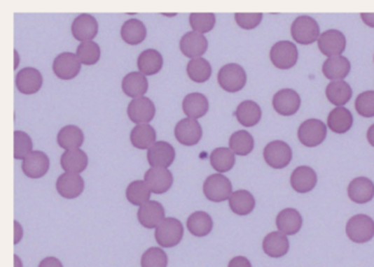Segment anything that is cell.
<instances>
[{"label":"cell","mask_w":374,"mask_h":267,"mask_svg":"<svg viewBox=\"0 0 374 267\" xmlns=\"http://www.w3.org/2000/svg\"><path fill=\"white\" fill-rule=\"evenodd\" d=\"M183 224L174 217H166L162 224L155 229V240L162 249L177 247L183 239Z\"/></svg>","instance_id":"cell-1"},{"label":"cell","mask_w":374,"mask_h":267,"mask_svg":"<svg viewBox=\"0 0 374 267\" xmlns=\"http://www.w3.org/2000/svg\"><path fill=\"white\" fill-rule=\"evenodd\" d=\"M321 28L311 15H298L291 24V36L296 43L301 45H311L319 41Z\"/></svg>","instance_id":"cell-2"},{"label":"cell","mask_w":374,"mask_h":267,"mask_svg":"<svg viewBox=\"0 0 374 267\" xmlns=\"http://www.w3.org/2000/svg\"><path fill=\"white\" fill-rule=\"evenodd\" d=\"M218 82L228 94H237L245 88L247 73L240 64H226L219 71Z\"/></svg>","instance_id":"cell-3"},{"label":"cell","mask_w":374,"mask_h":267,"mask_svg":"<svg viewBox=\"0 0 374 267\" xmlns=\"http://www.w3.org/2000/svg\"><path fill=\"white\" fill-rule=\"evenodd\" d=\"M203 194L207 201L213 203H223L228 201L232 195L233 185L224 174H211L205 179L202 187Z\"/></svg>","instance_id":"cell-4"},{"label":"cell","mask_w":374,"mask_h":267,"mask_svg":"<svg viewBox=\"0 0 374 267\" xmlns=\"http://www.w3.org/2000/svg\"><path fill=\"white\" fill-rule=\"evenodd\" d=\"M346 235L358 245L371 241L374 238V220L368 215H354L347 222Z\"/></svg>","instance_id":"cell-5"},{"label":"cell","mask_w":374,"mask_h":267,"mask_svg":"<svg viewBox=\"0 0 374 267\" xmlns=\"http://www.w3.org/2000/svg\"><path fill=\"white\" fill-rule=\"evenodd\" d=\"M271 63L276 68L288 71L293 68L298 61V50L291 41H278L273 44L269 53Z\"/></svg>","instance_id":"cell-6"},{"label":"cell","mask_w":374,"mask_h":267,"mask_svg":"<svg viewBox=\"0 0 374 267\" xmlns=\"http://www.w3.org/2000/svg\"><path fill=\"white\" fill-rule=\"evenodd\" d=\"M326 124L319 119L305 120L298 127V138L303 146L314 148L323 144L327 137Z\"/></svg>","instance_id":"cell-7"},{"label":"cell","mask_w":374,"mask_h":267,"mask_svg":"<svg viewBox=\"0 0 374 267\" xmlns=\"http://www.w3.org/2000/svg\"><path fill=\"white\" fill-rule=\"evenodd\" d=\"M292 148L284 140H272L263 148V159L270 168L284 169L292 161Z\"/></svg>","instance_id":"cell-8"},{"label":"cell","mask_w":374,"mask_h":267,"mask_svg":"<svg viewBox=\"0 0 374 267\" xmlns=\"http://www.w3.org/2000/svg\"><path fill=\"white\" fill-rule=\"evenodd\" d=\"M174 137L182 146L193 147L200 143L203 136L202 127L198 120H180L174 129Z\"/></svg>","instance_id":"cell-9"},{"label":"cell","mask_w":374,"mask_h":267,"mask_svg":"<svg viewBox=\"0 0 374 267\" xmlns=\"http://www.w3.org/2000/svg\"><path fill=\"white\" fill-rule=\"evenodd\" d=\"M317 46L319 52L327 58L340 56L346 51L347 38L342 31L331 29L321 33Z\"/></svg>","instance_id":"cell-10"},{"label":"cell","mask_w":374,"mask_h":267,"mask_svg":"<svg viewBox=\"0 0 374 267\" xmlns=\"http://www.w3.org/2000/svg\"><path fill=\"white\" fill-rule=\"evenodd\" d=\"M301 96L293 89L284 88L277 91L272 98L273 110L281 116H293L301 108Z\"/></svg>","instance_id":"cell-11"},{"label":"cell","mask_w":374,"mask_h":267,"mask_svg":"<svg viewBox=\"0 0 374 267\" xmlns=\"http://www.w3.org/2000/svg\"><path fill=\"white\" fill-rule=\"evenodd\" d=\"M51 161L48 154L41 150H33L26 159L22 160L21 170L29 179L38 180L46 177Z\"/></svg>","instance_id":"cell-12"},{"label":"cell","mask_w":374,"mask_h":267,"mask_svg":"<svg viewBox=\"0 0 374 267\" xmlns=\"http://www.w3.org/2000/svg\"><path fill=\"white\" fill-rule=\"evenodd\" d=\"M130 121L137 124H149L156 115V106L147 96L132 99L127 108Z\"/></svg>","instance_id":"cell-13"},{"label":"cell","mask_w":374,"mask_h":267,"mask_svg":"<svg viewBox=\"0 0 374 267\" xmlns=\"http://www.w3.org/2000/svg\"><path fill=\"white\" fill-rule=\"evenodd\" d=\"M53 73L62 80H71L76 78L81 71V63L76 54L64 52L58 54L53 62Z\"/></svg>","instance_id":"cell-14"},{"label":"cell","mask_w":374,"mask_h":267,"mask_svg":"<svg viewBox=\"0 0 374 267\" xmlns=\"http://www.w3.org/2000/svg\"><path fill=\"white\" fill-rule=\"evenodd\" d=\"M56 191L65 199H75L84 193L85 181L81 174L64 172L56 180Z\"/></svg>","instance_id":"cell-15"},{"label":"cell","mask_w":374,"mask_h":267,"mask_svg":"<svg viewBox=\"0 0 374 267\" xmlns=\"http://www.w3.org/2000/svg\"><path fill=\"white\" fill-rule=\"evenodd\" d=\"M147 162L151 168H168L176 159V150L167 141H156L147 150Z\"/></svg>","instance_id":"cell-16"},{"label":"cell","mask_w":374,"mask_h":267,"mask_svg":"<svg viewBox=\"0 0 374 267\" xmlns=\"http://www.w3.org/2000/svg\"><path fill=\"white\" fill-rule=\"evenodd\" d=\"M144 181L153 194L167 193L174 185V174L168 168H149L145 172Z\"/></svg>","instance_id":"cell-17"},{"label":"cell","mask_w":374,"mask_h":267,"mask_svg":"<svg viewBox=\"0 0 374 267\" xmlns=\"http://www.w3.org/2000/svg\"><path fill=\"white\" fill-rule=\"evenodd\" d=\"M99 24L94 15L88 13L77 15L71 23V34L81 43L90 42L98 36Z\"/></svg>","instance_id":"cell-18"},{"label":"cell","mask_w":374,"mask_h":267,"mask_svg":"<svg viewBox=\"0 0 374 267\" xmlns=\"http://www.w3.org/2000/svg\"><path fill=\"white\" fill-rule=\"evenodd\" d=\"M15 83L19 92L30 96L38 94L41 90L43 86V76L34 67H26L15 75Z\"/></svg>","instance_id":"cell-19"},{"label":"cell","mask_w":374,"mask_h":267,"mask_svg":"<svg viewBox=\"0 0 374 267\" xmlns=\"http://www.w3.org/2000/svg\"><path fill=\"white\" fill-rule=\"evenodd\" d=\"M166 218V212L162 203L149 201L137 210V220L142 227L146 229H156Z\"/></svg>","instance_id":"cell-20"},{"label":"cell","mask_w":374,"mask_h":267,"mask_svg":"<svg viewBox=\"0 0 374 267\" xmlns=\"http://www.w3.org/2000/svg\"><path fill=\"white\" fill-rule=\"evenodd\" d=\"M207 48H209L207 38L203 34L195 31L186 33L180 38V51L190 59L202 57L207 53Z\"/></svg>","instance_id":"cell-21"},{"label":"cell","mask_w":374,"mask_h":267,"mask_svg":"<svg viewBox=\"0 0 374 267\" xmlns=\"http://www.w3.org/2000/svg\"><path fill=\"white\" fill-rule=\"evenodd\" d=\"M317 180H319L317 173L313 168L309 166H300L291 174L290 185L296 193L306 194L315 189Z\"/></svg>","instance_id":"cell-22"},{"label":"cell","mask_w":374,"mask_h":267,"mask_svg":"<svg viewBox=\"0 0 374 267\" xmlns=\"http://www.w3.org/2000/svg\"><path fill=\"white\" fill-rule=\"evenodd\" d=\"M347 194L356 204H367L374 199V183L369 178H356L349 183Z\"/></svg>","instance_id":"cell-23"},{"label":"cell","mask_w":374,"mask_h":267,"mask_svg":"<svg viewBox=\"0 0 374 267\" xmlns=\"http://www.w3.org/2000/svg\"><path fill=\"white\" fill-rule=\"evenodd\" d=\"M278 231L286 236H294L303 227V217L298 210L288 207L279 212L276 218Z\"/></svg>","instance_id":"cell-24"},{"label":"cell","mask_w":374,"mask_h":267,"mask_svg":"<svg viewBox=\"0 0 374 267\" xmlns=\"http://www.w3.org/2000/svg\"><path fill=\"white\" fill-rule=\"evenodd\" d=\"M352 71V63L346 56L326 58L321 66V73L328 80H345Z\"/></svg>","instance_id":"cell-25"},{"label":"cell","mask_w":374,"mask_h":267,"mask_svg":"<svg viewBox=\"0 0 374 267\" xmlns=\"http://www.w3.org/2000/svg\"><path fill=\"white\" fill-rule=\"evenodd\" d=\"M290 250L288 236L280 231H272L263 238V251L271 259H281L286 257Z\"/></svg>","instance_id":"cell-26"},{"label":"cell","mask_w":374,"mask_h":267,"mask_svg":"<svg viewBox=\"0 0 374 267\" xmlns=\"http://www.w3.org/2000/svg\"><path fill=\"white\" fill-rule=\"evenodd\" d=\"M354 127V115L345 106H336L327 116V127L333 133L344 135Z\"/></svg>","instance_id":"cell-27"},{"label":"cell","mask_w":374,"mask_h":267,"mask_svg":"<svg viewBox=\"0 0 374 267\" xmlns=\"http://www.w3.org/2000/svg\"><path fill=\"white\" fill-rule=\"evenodd\" d=\"M234 115L242 127H254L261 121L263 111L257 102L253 100H245L238 104Z\"/></svg>","instance_id":"cell-28"},{"label":"cell","mask_w":374,"mask_h":267,"mask_svg":"<svg viewBox=\"0 0 374 267\" xmlns=\"http://www.w3.org/2000/svg\"><path fill=\"white\" fill-rule=\"evenodd\" d=\"M209 108V100L200 92L187 94L182 101V111L189 119H201L207 113Z\"/></svg>","instance_id":"cell-29"},{"label":"cell","mask_w":374,"mask_h":267,"mask_svg":"<svg viewBox=\"0 0 374 267\" xmlns=\"http://www.w3.org/2000/svg\"><path fill=\"white\" fill-rule=\"evenodd\" d=\"M147 90H148L147 77L139 71H132L127 73L122 80V91L129 98H142L145 96Z\"/></svg>","instance_id":"cell-30"},{"label":"cell","mask_w":374,"mask_h":267,"mask_svg":"<svg viewBox=\"0 0 374 267\" xmlns=\"http://www.w3.org/2000/svg\"><path fill=\"white\" fill-rule=\"evenodd\" d=\"M228 206L237 216H248L255 210V196L247 189H237L228 199Z\"/></svg>","instance_id":"cell-31"},{"label":"cell","mask_w":374,"mask_h":267,"mask_svg":"<svg viewBox=\"0 0 374 267\" xmlns=\"http://www.w3.org/2000/svg\"><path fill=\"white\" fill-rule=\"evenodd\" d=\"M213 227H214V222H213L212 217L207 212L197 210L188 217L187 229L193 237H207L212 232Z\"/></svg>","instance_id":"cell-32"},{"label":"cell","mask_w":374,"mask_h":267,"mask_svg":"<svg viewBox=\"0 0 374 267\" xmlns=\"http://www.w3.org/2000/svg\"><path fill=\"white\" fill-rule=\"evenodd\" d=\"M164 58L162 54L154 48L145 50L137 57V68L145 76H154L162 71Z\"/></svg>","instance_id":"cell-33"},{"label":"cell","mask_w":374,"mask_h":267,"mask_svg":"<svg viewBox=\"0 0 374 267\" xmlns=\"http://www.w3.org/2000/svg\"><path fill=\"white\" fill-rule=\"evenodd\" d=\"M60 162L64 172L81 174L88 168L89 159L84 150L74 149L64 152Z\"/></svg>","instance_id":"cell-34"},{"label":"cell","mask_w":374,"mask_h":267,"mask_svg":"<svg viewBox=\"0 0 374 267\" xmlns=\"http://www.w3.org/2000/svg\"><path fill=\"white\" fill-rule=\"evenodd\" d=\"M58 146L64 150L81 149L85 141V135L76 125H66L58 131L56 136Z\"/></svg>","instance_id":"cell-35"},{"label":"cell","mask_w":374,"mask_h":267,"mask_svg":"<svg viewBox=\"0 0 374 267\" xmlns=\"http://www.w3.org/2000/svg\"><path fill=\"white\" fill-rule=\"evenodd\" d=\"M352 88L347 81H331L325 89L329 103L336 106H345L352 98Z\"/></svg>","instance_id":"cell-36"},{"label":"cell","mask_w":374,"mask_h":267,"mask_svg":"<svg viewBox=\"0 0 374 267\" xmlns=\"http://www.w3.org/2000/svg\"><path fill=\"white\" fill-rule=\"evenodd\" d=\"M157 134L151 124L135 125L130 134L132 146L139 150H148L156 143Z\"/></svg>","instance_id":"cell-37"},{"label":"cell","mask_w":374,"mask_h":267,"mask_svg":"<svg viewBox=\"0 0 374 267\" xmlns=\"http://www.w3.org/2000/svg\"><path fill=\"white\" fill-rule=\"evenodd\" d=\"M120 34L122 40L129 45H139L146 38L147 29L139 19H130L123 23Z\"/></svg>","instance_id":"cell-38"},{"label":"cell","mask_w":374,"mask_h":267,"mask_svg":"<svg viewBox=\"0 0 374 267\" xmlns=\"http://www.w3.org/2000/svg\"><path fill=\"white\" fill-rule=\"evenodd\" d=\"M236 164V154L230 147H218L210 154V164L216 173L230 171Z\"/></svg>","instance_id":"cell-39"},{"label":"cell","mask_w":374,"mask_h":267,"mask_svg":"<svg viewBox=\"0 0 374 267\" xmlns=\"http://www.w3.org/2000/svg\"><path fill=\"white\" fill-rule=\"evenodd\" d=\"M228 147L236 156H248L255 148V139L249 131L240 129L230 135Z\"/></svg>","instance_id":"cell-40"},{"label":"cell","mask_w":374,"mask_h":267,"mask_svg":"<svg viewBox=\"0 0 374 267\" xmlns=\"http://www.w3.org/2000/svg\"><path fill=\"white\" fill-rule=\"evenodd\" d=\"M152 194V191L149 189L148 185H146L144 180L132 181L125 189V197H127V202L137 207H141L145 203L149 202Z\"/></svg>","instance_id":"cell-41"},{"label":"cell","mask_w":374,"mask_h":267,"mask_svg":"<svg viewBox=\"0 0 374 267\" xmlns=\"http://www.w3.org/2000/svg\"><path fill=\"white\" fill-rule=\"evenodd\" d=\"M187 75L193 82H207L212 76V66L205 58H193L187 64Z\"/></svg>","instance_id":"cell-42"},{"label":"cell","mask_w":374,"mask_h":267,"mask_svg":"<svg viewBox=\"0 0 374 267\" xmlns=\"http://www.w3.org/2000/svg\"><path fill=\"white\" fill-rule=\"evenodd\" d=\"M75 54H76L81 65L92 66L96 65L100 61L102 50L97 42L90 41V42L79 44Z\"/></svg>","instance_id":"cell-43"},{"label":"cell","mask_w":374,"mask_h":267,"mask_svg":"<svg viewBox=\"0 0 374 267\" xmlns=\"http://www.w3.org/2000/svg\"><path fill=\"white\" fill-rule=\"evenodd\" d=\"M33 152L32 138L23 131L13 133V158L15 160H25Z\"/></svg>","instance_id":"cell-44"},{"label":"cell","mask_w":374,"mask_h":267,"mask_svg":"<svg viewBox=\"0 0 374 267\" xmlns=\"http://www.w3.org/2000/svg\"><path fill=\"white\" fill-rule=\"evenodd\" d=\"M168 255L162 247H152L141 257V267H168Z\"/></svg>","instance_id":"cell-45"},{"label":"cell","mask_w":374,"mask_h":267,"mask_svg":"<svg viewBox=\"0 0 374 267\" xmlns=\"http://www.w3.org/2000/svg\"><path fill=\"white\" fill-rule=\"evenodd\" d=\"M189 23L193 31L205 36V33L211 32L214 29L216 17L214 13H191Z\"/></svg>","instance_id":"cell-46"},{"label":"cell","mask_w":374,"mask_h":267,"mask_svg":"<svg viewBox=\"0 0 374 267\" xmlns=\"http://www.w3.org/2000/svg\"><path fill=\"white\" fill-rule=\"evenodd\" d=\"M356 113L366 119L374 117V90L363 91L354 101Z\"/></svg>","instance_id":"cell-47"},{"label":"cell","mask_w":374,"mask_h":267,"mask_svg":"<svg viewBox=\"0 0 374 267\" xmlns=\"http://www.w3.org/2000/svg\"><path fill=\"white\" fill-rule=\"evenodd\" d=\"M236 23L244 30H254L261 24L263 19V13H235Z\"/></svg>","instance_id":"cell-48"},{"label":"cell","mask_w":374,"mask_h":267,"mask_svg":"<svg viewBox=\"0 0 374 267\" xmlns=\"http://www.w3.org/2000/svg\"><path fill=\"white\" fill-rule=\"evenodd\" d=\"M228 267H253V265L247 257L238 255V257H233L232 260L228 262Z\"/></svg>","instance_id":"cell-49"},{"label":"cell","mask_w":374,"mask_h":267,"mask_svg":"<svg viewBox=\"0 0 374 267\" xmlns=\"http://www.w3.org/2000/svg\"><path fill=\"white\" fill-rule=\"evenodd\" d=\"M23 236H25V230L20 222L13 220V245H19L23 239Z\"/></svg>","instance_id":"cell-50"},{"label":"cell","mask_w":374,"mask_h":267,"mask_svg":"<svg viewBox=\"0 0 374 267\" xmlns=\"http://www.w3.org/2000/svg\"><path fill=\"white\" fill-rule=\"evenodd\" d=\"M38 267H64L63 263L55 257H44L43 260L39 263Z\"/></svg>","instance_id":"cell-51"},{"label":"cell","mask_w":374,"mask_h":267,"mask_svg":"<svg viewBox=\"0 0 374 267\" xmlns=\"http://www.w3.org/2000/svg\"><path fill=\"white\" fill-rule=\"evenodd\" d=\"M360 18L366 26L374 29V13H361Z\"/></svg>","instance_id":"cell-52"},{"label":"cell","mask_w":374,"mask_h":267,"mask_svg":"<svg viewBox=\"0 0 374 267\" xmlns=\"http://www.w3.org/2000/svg\"><path fill=\"white\" fill-rule=\"evenodd\" d=\"M367 139L368 143H369L372 147H374V123L372 124L369 129H368Z\"/></svg>","instance_id":"cell-53"},{"label":"cell","mask_w":374,"mask_h":267,"mask_svg":"<svg viewBox=\"0 0 374 267\" xmlns=\"http://www.w3.org/2000/svg\"><path fill=\"white\" fill-rule=\"evenodd\" d=\"M13 267H23V262L18 255H13Z\"/></svg>","instance_id":"cell-54"},{"label":"cell","mask_w":374,"mask_h":267,"mask_svg":"<svg viewBox=\"0 0 374 267\" xmlns=\"http://www.w3.org/2000/svg\"><path fill=\"white\" fill-rule=\"evenodd\" d=\"M13 54H15V65H13V69L18 68L19 64H20V56H19L18 52H17V50H15L13 51Z\"/></svg>","instance_id":"cell-55"},{"label":"cell","mask_w":374,"mask_h":267,"mask_svg":"<svg viewBox=\"0 0 374 267\" xmlns=\"http://www.w3.org/2000/svg\"><path fill=\"white\" fill-rule=\"evenodd\" d=\"M373 62H374V55H373Z\"/></svg>","instance_id":"cell-56"}]
</instances>
